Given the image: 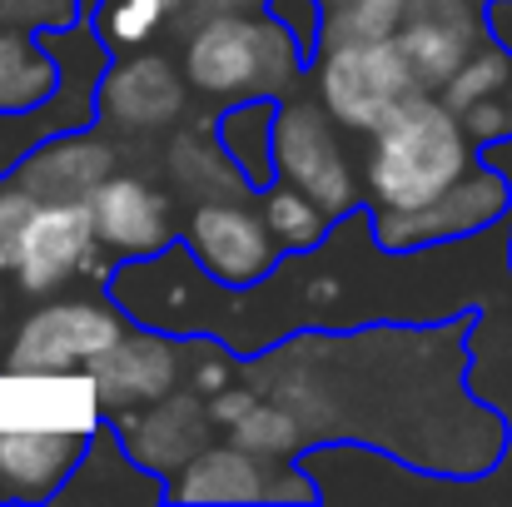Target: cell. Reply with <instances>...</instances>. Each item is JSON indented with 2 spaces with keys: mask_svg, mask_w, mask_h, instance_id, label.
Instances as JSON below:
<instances>
[{
  "mask_svg": "<svg viewBox=\"0 0 512 507\" xmlns=\"http://www.w3.org/2000/svg\"><path fill=\"white\" fill-rule=\"evenodd\" d=\"M115 269H120L115 254L95 234L90 199H45L35 209L30 229H25V244H20L10 284L25 299H55L70 284L110 289Z\"/></svg>",
  "mask_w": 512,
  "mask_h": 507,
  "instance_id": "cell-6",
  "label": "cell"
},
{
  "mask_svg": "<svg viewBox=\"0 0 512 507\" xmlns=\"http://www.w3.org/2000/svg\"><path fill=\"white\" fill-rule=\"evenodd\" d=\"M60 55L30 30H0V110H40L60 90Z\"/></svg>",
  "mask_w": 512,
  "mask_h": 507,
  "instance_id": "cell-20",
  "label": "cell"
},
{
  "mask_svg": "<svg viewBox=\"0 0 512 507\" xmlns=\"http://www.w3.org/2000/svg\"><path fill=\"white\" fill-rule=\"evenodd\" d=\"M473 329V309L433 324L294 329L249 353L244 378L299 418L309 448L363 443L428 478H483L508 453V418L468 388Z\"/></svg>",
  "mask_w": 512,
  "mask_h": 507,
  "instance_id": "cell-1",
  "label": "cell"
},
{
  "mask_svg": "<svg viewBox=\"0 0 512 507\" xmlns=\"http://www.w3.org/2000/svg\"><path fill=\"white\" fill-rule=\"evenodd\" d=\"M165 174L179 194H189L194 204L204 199H249V179L244 169L229 160V150L219 145V130L214 125H189L179 130L165 155Z\"/></svg>",
  "mask_w": 512,
  "mask_h": 507,
  "instance_id": "cell-19",
  "label": "cell"
},
{
  "mask_svg": "<svg viewBox=\"0 0 512 507\" xmlns=\"http://www.w3.org/2000/svg\"><path fill=\"white\" fill-rule=\"evenodd\" d=\"M135 319L115 304L110 289H90V294H55L40 299V309H30L0 353V373L5 378H70V373H90V363L115 348Z\"/></svg>",
  "mask_w": 512,
  "mask_h": 507,
  "instance_id": "cell-4",
  "label": "cell"
},
{
  "mask_svg": "<svg viewBox=\"0 0 512 507\" xmlns=\"http://www.w3.org/2000/svg\"><path fill=\"white\" fill-rule=\"evenodd\" d=\"M170 483L160 473H150L115 433V423L100 418V428L90 433V448L80 458V468L70 473V483L60 488L55 503H165Z\"/></svg>",
  "mask_w": 512,
  "mask_h": 507,
  "instance_id": "cell-18",
  "label": "cell"
},
{
  "mask_svg": "<svg viewBox=\"0 0 512 507\" xmlns=\"http://www.w3.org/2000/svg\"><path fill=\"white\" fill-rule=\"evenodd\" d=\"M478 160L483 165H493L503 179L512 184V135H503V140H488V145H478Z\"/></svg>",
  "mask_w": 512,
  "mask_h": 507,
  "instance_id": "cell-31",
  "label": "cell"
},
{
  "mask_svg": "<svg viewBox=\"0 0 512 507\" xmlns=\"http://www.w3.org/2000/svg\"><path fill=\"white\" fill-rule=\"evenodd\" d=\"M309 70V55L299 40L259 5V10H209L184 45V75L209 100H284L299 75Z\"/></svg>",
  "mask_w": 512,
  "mask_h": 507,
  "instance_id": "cell-3",
  "label": "cell"
},
{
  "mask_svg": "<svg viewBox=\"0 0 512 507\" xmlns=\"http://www.w3.org/2000/svg\"><path fill=\"white\" fill-rule=\"evenodd\" d=\"M254 199H259V209H264L274 239L284 244V254H309V249H319V244L334 234V224H339V219H334L309 189H299L294 179H274V184L259 189Z\"/></svg>",
  "mask_w": 512,
  "mask_h": 507,
  "instance_id": "cell-22",
  "label": "cell"
},
{
  "mask_svg": "<svg viewBox=\"0 0 512 507\" xmlns=\"http://www.w3.org/2000/svg\"><path fill=\"white\" fill-rule=\"evenodd\" d=\"M179 5H199V0H174V10H179Z\"/></svg>",
  "mask_w": 512,
  "mask_h": 507,
  "instance_id": "cell-36",
  "label": "cell"
},
{
  "mask_svg": "<svg viewBox=\"0 0 512 507\" xmlns=\"http://www.w3.org/2000/svg\"><path fill=\"white\" fill-rule=\"evenodd\" d=\"M408 0H324V45L329 40H368L398 35Z\"/></svg>",
  "mask_w": 512,
  "mask_h": 507,
  "instance_id": "cell-26",
  "label": "cell"
},
{
  "mask_svg": "<svg viewBox=\"0 0 512 507\" xmlns=\"http://www.w3.org/2000/svg\"><path fill=\"white\" fill-rule=\"evenodd\" d=\"M40 204H45V199L30 194L15 174L0 179V274H5V279L15 274V259H20V244H25V229H30V219H35Z\"/></svg>",
  "mask_w": 512,
  "mask_h": 507,
  "instance_id": "cell-27",
  "label": "cell"
},
{
  "mask_svg": "<svg viewBox=\"0 0 512 507\" xmlns=\"http://www.w3.org/2000/svg\"><path fill=\"white\" fill-rule=\"evenodd\" d=\"M274 169L279 179H294L309 189L334 219L363 209L368 179H358L353 155L343 145V125L324 110L319 95H284L274 120Z\"/></svg>",
  "mask_w": 512,
  "mask_h": 507,
  "instance_id": "cell-7",
  "label": "cell"
},
{
  "mask_svg": "<svg viewBox=\"0 0 512 507\" xmlns=\"http://www.w3.org/2000/svg\"><path fill=\"white\" fill-rule=\"evenodd\" d=\"M189 75L170 55H115L100 75V130L120 140L165 135L189 110Z\"/></svg>",
  "mask_w": 512,
  "mask_h": 507,
  "instance_id": "cell-11",
  "label": "cell"
},
{
  "mask_svg": "<svg viewBox=\"0 0 512 507\" xmlns=\"http://www.w3.org/2000/svg\"><path fill=\"white\" fill-rule=\"evenodd\" d=\"M10 343V294H5V274H0V353Z\"/></svg>",
  "mask_w": 512,
  "mask_h": 507,
  "instance_id": "cell-32",
  "label": "cell"
},
{
  "mask_svg": "<svg viewBox=\"0 0 512 507\" xmlns=\"http://www.w3.org/2000/svg\"><path fill=\"white\" fill-rule=\"evenodd\" d=\"M274 120H279V100L274 95H259V100H234L229 110H219L214 130H219V145L229 150V160L244 169L249 189H269L279 179L274 169Z\"/></svg>",
  "mask_w": 512,
  "mask_h": 507,
  "instance_id": "cell-21",
  "label": "cell"
},
{
  "mask_svg": "<svg viewBox=\"0 0 512 507\" xmlns=\"http://www.w3.org/2000/svg\"><path fill=\"white\" fill-rule=\"evenodd\" d=\"M508 219H512V184L493 165L478 160L453 189H443L423 209H403V214H378L373 209V239H378L383 254H428V249L503 229Z\"/></svg>",
  "mask_w": 512,
  "mask_h": 507,
  "instance_id": "cell-8",
  "label": "cell"
},
{
  "mask_svg": "<svg viewBox=\"0 0 512 507\" xmlns=\"http://www.w3.org/2000/svg\"><path fill=\"white\" fill-rule=\"evenodd\" d=\"M90 209H95V234L100 244L130 264V259H150L160 249H170L179 239L174 229V199L145 174H130V169H115L95 194H90Z\"/></svg>",
  "mask_w": 512,
  "mask_h": 507,
  "instance_id": "cell-14",
  "label": "cell"
},
{
  "mask_svg": "<svg viewBox=\"0 0 512 507\" xmlns=\"http://www.w3.org/2000/svg\"><path fill=\"white\" fill-rule=\"evenodd\" d=\"M105 423H115L120 443H125L150 473H160L165 483H174V478L214 443V428H219L209 398H204L199 388H189V383H179L174 393L145 403V408L115 413V418H105Z\"/></svg>",
  "mask_w": 512,
  "mask_h": 507,
  "instance_id": "cell-13",
  "label": "cell"
},
{
  "mask_svg": "<svg viewBox=\"0 0 512 507\" xmlns=\"http://www.w3.org/2000/svg\"><path fill=\"white\" fill-rule=\"evenodd\" d=\"M483 20H488V35L512 50V0H483Z\"/></svg>",
  "mask_w": 512,
  "mask_h": 507,
  "instance_id": "cell-30",
  "label": "cell"
},
{
  "mask_svg": "<svg viewBox=\"0 0 512 507\" xmlns=\"http://www.w3.org/2000/svg\"><path fill=\"white\" fill-rule=\"evenodd\" d=\"M309 85L348 135H373L418 85L398 35L329 40L309 60Z\"/></svg>",
  "mask_w": 512,
  "mask_h": 507,
  "instance_id": "cell-5",
  "label": "cell"
},
{
  "mask_svg": "<svg viewBox=\"0 0 512 507\" xmlns=\"http://www.w3.org/2000/svg\"><path fill=\"white\" fill-rule=\"evenodd\" d=\"M368 140L373 150L363 179H368V204L378 214L423 209L478 165V140L438 90H413Z\"/></svg>",
  "mask_w": 512,
  "mask_h": 507,
  "instance_id": "cell-2",
  "label": "cell"
},
{
  "mask_svg": "<svg viewBox=\"0 0 512 507\" xmlns=\"http://www.w3.org/2000/svg\"><path fill=\"white\" fill-rule=\"evenodd\" d=\"M170 15L174 0H100V10L90 20L115 55H130V50H145L165 30Z\"/></svg>",
  "mask_w": 512,
  "mask_h": 507,
  "instance_id": "cell-25",
  "label": "cell"
},
{
  "mask_svg": "<svg viewBox=\"0 0 512 507\" xmlns=\"http://www.w3.org/2000/svg\"><path fill=\"white\" fill-rule=\"evenodd\" d=\"M503 100H508V120H512V85H508V95H503Z\"/></svg>",
  "mask_w": 512,
  "mask_h": 507,
  "instance_id": "cell-35",
  "label": "cell"
},
{
  "mask_svg": "<svg viewBox=\"0 0 512 507\" xmlns=\"http://www.w3.org/2000/svg\"><path fill=\"white\" fill-rule=\"evenodd\" d=\"M508 85H512V50L488 35V40L458 65V75H453L438 95L463 115V110H473V105H483V100H503Z\"/></svg>",
  "mask_w": 512,
  "mask_h": 507,
  "instance_id": "cell-24",
  "label": "cell"
},
{
  "mask_svg": "<svg viewBox=\"0 0 512 507\" xmlns=\"http://www.w3.org/2000/svg\"><path fill=\"white\" fill-rule=\"evenodd\" d=\"M204 10H259L264 0H199Z\"/></svg>",
  "mask_w": 512,
  "mask_h": 507,
  "instance_id": "cell-33",
  "label": "cell"
},
{
  "mask_svg": "<svg viewBox=\"0 0 512 507\" xmlns=\"http://www.w3.org/2000/svg\"><path fill=\"white\" fill-rule=\"evenodd\" d=\"M483 40H488L483 5L468 0H408L398 25V45L423 90H443Z\"/></svg>",
  "mask_w": 512,
  "mask_h": 507,
  "instance_id": "cell-15",
  "label": "cell"
},
{
  "mask_svg": "<svg viewBox=\"0 0 512 507\" xmlns=\"http://www.w3.org/2000/svg\"><path fill=\"white\" fill-rule=\"evenodd\" d=\"M115 169H120L115 140L80 125V130L45 135L10 174L40 199H90Z\"/></svg>",
  "mask_w": 512,
  "mask_h": 507,
  "instance_id": "cell-17",
  "label": "cell"
},
{
  "mask_svg": "<svg viewBox=\"0 0 512 507\" xmlns=\"http://www.w3.org/2000/svg\"><path fill=\"white\" fill-rule=\"evenodd\" d=\"M170 503H319V483L299 463H274L224 438L174 478Z\"/></svg>",
  "mask_w": 512,
  "mask_h": 507,
  "instance_id": "cell-10",
  "label": "cell"
},
{
  "mask_svg": "<svg viewBox=\"0 0 512 507\" xmlns=\"http://www.w3.org/2000/svg\"><path fill=\"white\" fill-rule=\"evenodd\" d=\"M85 20V0H0V30H70Z\"/></svg>",
  "mask_w": 512,
  "mask_h": 507,
  "instance_id": "cell-28",
  "label": "cell"
},
{
  "mask_svg": "<svg viewBox=\"0 0 512 507\" xmlns=\"http://www.w3.org/2000/svg\"><path fill=\"white\" fill-rule=\"evenodd\" d=\"M264 10L299 40V50L314 60L324 45V0H264Z\"/></svg>",
  "mask_w": 512,
  "mask_h": 507,
  "instance_id": "cell-29",
  "label": "cell"
},
{
  "mask_svg": "<svg viewBox=\"0 0 512 507\" xmlns=\"http://www.w3.org/2000/svg\"><path fill=\"white\" fill-rule=\"evenodd\" d=\"M508 274H512V219H508Z\"/></svg>",
  "mask_w": 512,
  "mask_h": 507,
  "instance_id": "cell-34",
  "label": "cell"
},
{
  "mask_svg": "<svg viewBox=\"0 0 512 507\" xmlns=\"http://www.w3.org/2000/svg\"><path fill=\"white\" fill-rule=\"evenodd\" d=\"M184 358H189V338L170 329H150V324H130L115 348H105L90 363V393H95V413L115 418L130 408H145L155 398L174 393L184 383Z\"/></svg>",
  "mask_w": 512,
  "mask_h": 507,
  "instance_id": "cell-12",
  "label": "cell"
},
{
  "mask_svg": "<svg viewBox=\"0 0 512 507\" xmlns=\"http://www.w3.org/2000/svg\"><path fill=\"white\" fill-rule=\"evenodd\" d=\"M224 438H234L239 448H249V453H259V458H274V463H299L304 448H309L299 418H294L279 398H259Z\"/></svg>",
  "mask_w": 512,
  "mask_h": 507,
  "instance_id": "cell-23",
  "label": "cell"
},
{
  "mask_svg": "<svg viewBox=\"0 0 512 507\" xmlns=\"http://www.w3.org/2000/svg\"><path fill=\"white\" fill-rule=\"evenodd\" d=\"M95 428H0V503H55Z\"/></svg>",
  "mask_w": 512,
  "mask_h": 507,
  "instance_id": "cell-16",
  "label": "cell"
},
{
  "mask_svg": "<svg viewBox=\"0 0 512 507\" xmlns=\"http://www.w3.org/2000/svg\"><path fill=\"white\" fill-rule=\"evenodd\" d=\"M179 239L209 269V279H219L224 289H239V294L259 289L284 264V244L274 239L264 209L249 204V199H204V204H194Z\"/></svg>",
  "mask_w": 512,
  "mask_h": 507,
  "instance_id": "cell-9",
  "label": "cell"
}]
</instances>
